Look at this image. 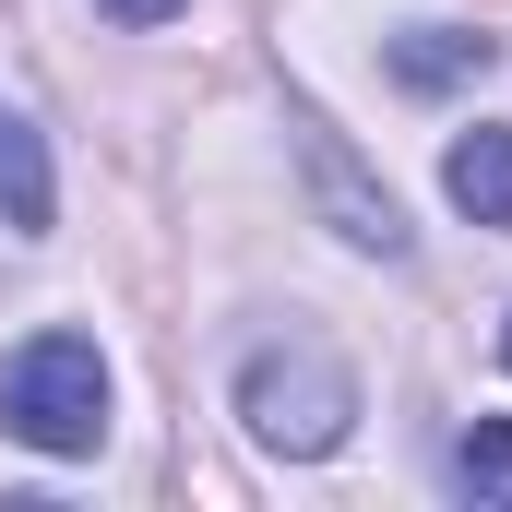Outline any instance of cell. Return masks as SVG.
<instances>
[{"instance_id": "cell-6", "label": "cell", "mask_w": 512, "mask_h": 512, "mask_svg": "<svg viewBox=\"0 0 512 512\" xmlns=\"http://www.w3.org/2000/svg\"><path fill=\"white\" fill-rule=\"evenodd\" d=\"M477 72H489V36H465V24H405L393 36V84H417V96H453Z\"/></svg>"}, {"instance_id": "cell-1", "label": "cell", "mask_w": 512, "mask_h": 512, "mask_svg": "<svg viewBox=\"0 0 512 512\" xmlns=\"http://www.w3.org/2000/svg\"><path fill=\"white\" fill-rule=\"evenodd\" d=\"M0 429L24 453H96L108 441V358L96 334H36L0 370Z\"/></svg>"}, {"instance_id": "cell-4", "label": "cell", "mask_w": 512, "mask_h": 512, "mask_svg": "<svg viewBox=\"0 0 512 512\" xmlns=\"http://www.w3.org/2000/svg\"><path fill=\"white\" fill-rule=\"evenodd\" d=\"M48 215H60V179H48V131L24 120V108H0V227H12V239H48Z\"/></svg>"}, {"instance_id": "cell-9", "label": "cell", "mask_w": 512, "mask_h": 512, "mask_svg": "<svg viewBox=\"0 0 512 512\" xmlns=\"http://www.w3.org/2000/svg\"><path fill=\"white\" fill-rule=\"evenodd\" d=\"M501 358H512V322H501Z\"/></svg>"}, {"instance_id": "cell-2", "label": "cell", "mask_w": 512, "mask_h": 512, "mask_svg": "<svg viewBox=\"0 0 512 512\" xmlns=\"http://www.w3.org/2000/svg\"><path fill=\"white\" fill-rule=\"evenodd\" d=\"M239 417H251V441H274V453H334L346 417H358V382H346L334 346L286 334V346H251V370H239Z\"/></svg>"}, {"instance_id": "cell-7", "label": "cell", "mask_w": 512, "mask_h": 512, "mask_svg": "<svg viewBox=\"0 0 512 512\" xmlns=\"http://www.w3.org/2000/svg\"><path fill=\"white\" fill-rule=\"evenodd\" d=\"M453 477H465L477 501H512V417H477V429L453 441Z\"/></svg>"}, {"instance_id": "cell-3", "label": "cell", "mask_w": 512, "mask_h": 512, "mask_svg": "<svg viewBox=\"0 0 512 512\" xmlns=\"http://www.w3.org/2000/svg\"><path fill=\"white\" fill-rule=\"evenodd\" d=\"M298 167H310V203L334 215V239H346V251L405 262V215H393V191H382V179H370V167H358L322 120H298Z\"/></svg>"}, {"instance_id": "cell-5", "label": "cell", "mask_w": 512, "mask_h": 512, "mask_svg": "<svg viewBox=\"0 0 512 512\" xmlns=\"http://www.w3.org/2000/svg\"><path fill=\"white\" fill-rule=\"evenodd\" d=\"M441 191H453V215H477V227H512V131H453V155H441Z\"/></svg>"}, {"instance_id": "cell-8", "label": "cell", "mask_w": 512, "mask_h": 512, "mask_svg": "<svg viewBox=\"0 0 512 512\" xmlns=\"http://www.w3.org/2000/svg\"><path fill=\"white\" fill-rule=\"evenodd\" d=\"M108 24H167V12H191V0H96Z\"/></svg>"}]
</instances>
